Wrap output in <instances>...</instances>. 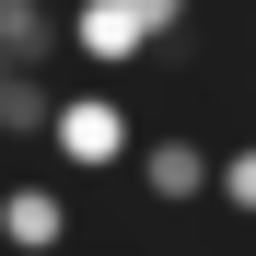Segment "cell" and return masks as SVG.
Masks as SVG:
<instances>
[{"label":"cell","instance_id":"obj_1","mask_svg":"<svg viewBox=\"0 0 256 256\" xmlns=\"http://www.w3.org/2000/svg\"><path fill=\"white\" fill-rule=\"evenodd\" d=\"M163 35H186V0H70V58L94 82H128Z\"/></svg>","mask_w":256,"mask_h":256},{"label":"cell","instance_id":"obj_2","mask_svg":"<svg viewBox=\"0 0 256 256\" xmlns=\"http://www.w3.org/2000/svg\"><path fill=\"white\" fill-rule=\"evenodd\" d=\"M128 140H140V116H128V94H116V82H82V94H58L47 152L70 163V175H128Z\"/></svg>","mask_w":256,"mask_h":256},{"label":"cell","instance_id":"obj_3","mask_svg":"<svg viewBox=\"0 0 256 256\" xmlns=\"http://www.w3.org/2000/svg\"><path fill=\"white\" fill-rule=\"evenodd\" d=\"M210 186H222V163H210L198 128H152V140H140V198L152 210H198Z\"/></svg>","mask_w":256,"mask_h":256},{"label":"cell","instance_id":"obj_4","mask_svg":"<svg viewBox=\"0 0 256 256\" xmlns=\"http://www.w3.org/2000/svg\"><path fill=\"white\" fill-rule=\"evenodd\" d=\"M58 244H70V198L35 186V175H12L0 186V256H58Z\"/></svg>","mask_w":256,"mask_h":256},{"label":"cell","instance_id":"obj_5","mask_svg":"<svg viewBox=\"0 0 256 256\" xmlns=\"http://www.w3.org/2000/svg\"><path fill=\"white\" fill-rule=\"evenodd\" d=\"M0 58L12 70H58L70 58V0H0Z\"/></svg>","mask_w":256,"mask_h":256},{"label":"cell","instance_id":"obj_6","mask_svg":"<svg viewBox=\"0 0 256 256\" xmlns=\"http://www.w3.org/2000/svg\"><path fill=\"white\" fill-rule=\"evenodd\" d=\"M47 128H58V70H0V140L47 152Z\"/></svg>","mask_w":256,"mask_h":256},{"label":"cell","instance_id":"obj_7","mask_svg":"<svg viewBox=\"0 0 256 256\" xmlns=\"http://www.w3.org/2000/svg\"><path fill=\"white\" fill-rule=\"evenodd\" d=\"M210 198H222L233 222H256V140H244V152H222V186H210Z\"/></svg>","mask_w":256,"mask_h":256}]
</instances>
